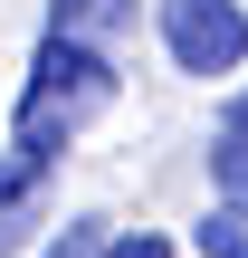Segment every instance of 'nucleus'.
Here are the masks:
<instances>
[{
	"label": "nucleus",
	"instance_id": "nucleus-1",
	"mask_svg": "<svg viewBox=\"0 0 248 258\" xmlns=\"http://www.w3.org/2000/svg\"><path fill=\"white\" fill-rule=\"evenodd\" d=\"M105 105H115V57L76 48V38H38L29 86H19V134H76Z\"/></svg>",
	"mask_w": 248,
	"mask_h": 258
},
{
	"label": "nucleus",
	"instance_id": "nucleus-2",
	"mask_svg": "<svg viewBox=\"0 0 248 258\" xmlns=\"http://www.w3.org/2000/svg\"><path fill=\"white\" fill-rule=\"evenodd\" d=\"M162 48L182 77H229L248 57V10L239 0H162Z\"/></svg>",
	"mask_w": 248,
	"mask_h": 258
},
{
	"label": "nucleus",
	"instance_id": "nucleus-3",
	"mask_svg": "<svg viewBox=\"0 0 248 258\" xmlns=\"http://www.w3.org/2000/svg\"><path fill=\"white\" fill-rule=\"evenodd\" d=\"M57 163H67V134H19V144L0 153V258L29 249V230H38V191H48Z\"/></svg>",
	"mask_w": 248,
	"mask_h": 258
},
{
	"label": "nucleus",
	"instance_id": "nucleus-4",
	"mask_svg": "<svg viewBox=\"0 0 248 258\" xmlns=\"http://www.w3.org/2000/svg\"><path fill=\"white\" fill-rule=\"evenodd\" d=\"M124 19H134V0H48V38H76V48H105Z\"/></svg>",
	"mask_w": 248,
	"mask_h": 258
},
{
	"label": "nucleus",
	"instance_id": "nucleus-5",
	"mask_svg": "<svg viewBox=\"0 0 248 258\" xmlns=\"http://www.w3.org/2000/svg\"><path fill=\"white\" fill-rule=\"evenodd\" d=\"M210 182H220L229 220H248V134H239V124H229V134L210 144Z\"/></svg>",
	"mask_w": 248,
	"mask_h": 258
},
{
	"label": "nucleus",
	"instance_id": "nucleus-6",
	"mask_svg": "<svg viewBox=\"0 0 248 258\" xmlns=\"http://www.w3.org/2000/svg\"><path fill=\"white\" fill-rule=\"evenodd\" d=\"M105 239H115L105 220H67L57 239H38V258H105Z\"/></svg>",
	"mask_w": 248,
	"mask_h": 258
},
{
	"label": "nucleus",
	"instance_id": "nucleus-7",
	"mask_svg": "<svg viewBox=\"0 0 248 258\" xmlns=\"http://www.w3.org/2000/svg\"><path fill=\"white\" fill-rule=\"evenodd\" d=\"M201 258H248V220L210 211V220H201Z\"/></svg>",
	"mask_w": 248,
	"mask_h": 258
},
{
	"label": "nucleus",
	"instance_id": "nucleus-8",
	"mask_svg": "<svg viewBox=\"0 0 248 258\" xmlns=\"http://www.w3.org/2000/svg\"><path fill=\"white\" fill-rule=\"evenodd\" d=\"M105 258H172V239H162V230H115Z\"/></svg>",
	"mask_w": 248,
	"mask_h": 258
},
{
	"label": "nucleus",
	"instance_id": "nucleus-9",
	"mask_svg": "<svg viewBox=\"0 0 248 258\" xmlns=\"http://www.w3.org/2000/svg\"><path fill=\"white\" fill-rule=\"evenodd\" d=\"M229 124H239V134H248V96H239V105H229Z\"/></svg>",
	"mask_w": 248,
	"mask_h": 258
}]
</instances>
